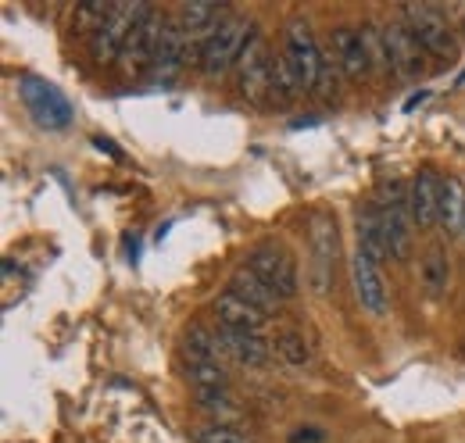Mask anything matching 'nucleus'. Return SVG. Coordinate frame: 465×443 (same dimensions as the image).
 <instances>
[{
	"instance_id": "nucleus-1",
	"label": "nucleus",
	"mask_w": 465,
	"mask_h": 443,
	"mask_svg": "<svg viewBox=\"0 0 465 443\" xmlns=\"http://www.w3.org/2000/svg\"><path fill=\"white\" fill-rule=\"evenodd\" d=\"M272 51H269V44H265V36L258 33V25L251 29V36H247V44H243V51L236 57V86H240V94L247 97V104H265V101H272Z\"/></svg>"
},
{
	"instance_id": "nucleus-2",
	"label": "nucleus",
	"mask_w": 465,
	"mask_h": 443,
	"mask_svg": "<svg viewBox=\"0 0 465 443\" xmlns=\"http://www.w3.org/2000/svg\"><path fill=\"white\" fill-rule=\"evenodd\" d=\"M398 18L408 25V33L422 47V54L444 57V61L459 57V40L433 4H405V7H398Z\"/></svg>"
},
{
	"instance_id": "nucleus-3",
	"label": "nucleus",
	"mask_w": 465,
	"mask_h": 443,
	"mask_svg": "<svg viewBox=\"0 0 465 443\" xmlns=\"http://www.w3.org/2000/svg\"><path fill=\"white\" fill-rule=\"evenodd\" d=\"M283 57L291 64L293 79L301 90H319V79H322V68H326V54L312 33V25L304 18H293L287 22V33H283Z\"/></svg>"
},
{
	"instance_id": "nucleus-4",
	"label": "nucleus",
	"mask_w": 465,
	"mask_h": 443,
	"mask_svg": "<svg viewBox=\"0 0 465 443\" xmlns=\"http://www.w3.org/2000/svg\"><path fill=\"white\" fill-rule=\"evenodd\" d=\"M251 29H254V22L230 15L212 36H204V40L197 44V57H193L197 68H201L204 75H223L226 68H232L240 51H243V44H247V36H251Z\"/></svg>"
},
{
	"instance_id": "nucleus-5",
	"label": "nucleus",
	"mask_w": 465,
	"mask_h": 443,
	"mask_svg": "<svg viewBox=\"0 0 465 443\" xmlns=\"http://www.w3.org/2000/svg\"><path fill=\"white\" fill-rule=\"evenodd\" d=\"M162 29H165V15H162L158 7H151V4H140L136 22H133L129 40H125V51H122V68H125L129 75L151 72L158 40H162Z\"/></svg>"
},
{
	"instance_id": "nucleus-6",
	"label": "nucleus",
	"mask_w": 465,
	"mask_h": 443,
	"mask_svg": "<svg viewBox=\"0 0 465 443\" xmlns=\"http://www.w3.org/2000/svg\"><path fill=\"white\" fill-rule=\"evenodd\" d=\"M18 94H22V104L33 114L36 125H44V129H68L72 125V104L54 83H47L40 75H22Z\"/></svg>"
},
{
	"instance_id": "nucleus-7",
	"label": "nucleus",
	"mask_w": 465,
	"mask_h": 443,
	"mask_svg": "<svg viewBox=\"0 0 465 443\" xmlns=\"http://www.w3.org/2000/svg\"><path fill=\"white\" fill-rule=\"evenodd\" d=\"M247 269L262 279L280 300H291V297H297V290H301V279H297L293 258L283 251V247H276V243H262V247H254L251 258H247Z\"/></svg>"
},
{
	"instance_id": "nucleus-8",
	"label": "nucleus",
	"mask_w": 465,
	"mask_h": 443,
	"mask_svg": "<svg viewBox=\"0 0 465 443\" xmlns=\"http://www.w3.org/2000/svg\"><path fill=\"white\" fill-rule=\"evenodd\" d=\"M351 286H354L358 304H361L372 319H383V315L391 311V297H387L383 272H380V265H376L361 247L351 254Z\"/></svg>"
},
{
	"instance_id": "nucleus-9",
	"label": "nucleus",
	"mask_w": 465,
	"mask_h": 443,
	"mask_svg": "<svg viewBox=\"0 0 465 443\" xmlns=\"http://www.w3.org/2000/svg\"><path fill=\"white\" fill-rule=\"evenodd\" d=\"M136 11H140V4H112L108 22H104V25L97 29V36L90 40V57H94L97 64L122 61L129 29H133V22H136Z\"/></svg>"
},
{
	"instance_id": "nucleus-10",
	"label": "nucleus",
	"mask_w": 465,
	"mask_h": 443,
	"mask_svg": "<svg viewBox=\"0 0 465 443\" xmlns=\"http://www.w3.org/2000/svg\"><path fill=\"white\" fill-rule=\"evenodd\" d=\"M380 33H383V47H387V68H391L398 79H415V75L422 72V57H419L422 47L411 40L405 22L394 18V22L380 25Z\"/></svg>"
},
{
	"instance_id": "nucleus-11",
	"label": "nucleus",
	"mask_w": 465,
	"mask_h": 443,
	"mask_svg": "<svg viewBox=\"0 0 465 443\" xmlns=\"http://www.w3.org/2000/svg\"><path fill=\"white\" fill-rule=\"evenodd\" d=\"M333 61L341 64V72L348 75L351 83L365 79L372 72V51H369L365 29H358V25H337L333 29Z\"/></svg>"
},
{
	"instance_id": "nucleus-12",
	"label": "nucleus",
	"mask_w": 465,
	"mask_h": 443,
	"mask_svg": "<svg viewBox=\"0 0 465 443\" xmlns=\"http://www.w3.org/2000/svg\"><path fill=\"white\" fill-rule=\"evenodd\" d=\"M440 186L444 179L433 168H419L415 179L408 182V204H411V222L419 229H433L440 222Z\"/></svg>"
},
{
	"instance_id": "nucleus-13",
	"label": "nucleus",
	"mask_w": 465,
	"mask_h": 443,
	"mask_svg": "<svg viewBox=\"0 0 465 443\" xmlns=\"http://www.w3.org/2000/svg\"><path fill=\"white\" fill-rule=\"evenodd\" d=\"M215 340L223 354H230L236 365H247V369H262L272 358V340H265L262 332H236L219 326Z\"/></svg>"
},
{
	"instance_id": "nucleus-14",
	"label": "nucleus",
	"mask_w": 465,
	"mask_h": 443,
	"mask_svg": "<svg viewBox=\"0 0 465 443\" xmlns=\"http://www.w3.org/2000/svg\"><path fill=\"white\" fill-rule=\"evenodd\" d=\"M173 18L179 22V29L186 36H212L226 18H230V7L223 4H212V0H186L173 11Z\"/></svg>"
},
{
	"instance_id": "nucleus-15",
	"label": "nucleus",
	"mask_w": 465,
	"mask_h": 443,
	"mask_svg": "<svg viewBox=\"0 0 465 443\" xmlns=\"http://www.w3.org/2000/svg\"><path fill=\"white\" fill-rule=\"evenodd\" d=\"M212 311H215V319H219L223 330H236V332H262L265 330V322H269L265 311H258L254 304L240 300L236 293H230V290L219 293V297L212 300Z\"/></svg>"
},
{
	"instance_id": "nucleus-16",
	"label": "nucleus",
	"mask_w": 465,
	"mask_h": 443,
	"mask_svg": "<svg viewBox=\"0 0 465 443\" xmlns=\"http://www.w3.org/2000/svg\"><path fill=\"white\" fill-rule=\"evenodd\" d=\"M186 54H190V36L179 29V22H175L173 15H165V29H162V40H158L151 72L162 75V79H173L175 72L186 64Z\"/></svg>"
},
{
	"instance_id": "nucleus-17",
	"label": "nucleus",
	"mask_w": 465,
	"mask_h": 443,
	"mask_svg": "<svg viewBox=\"0 0 465 443\" xmlns=\"http://www.w3.org/2000/svg\"><path fill=\"white\" fill-rule=\"evenodd\" d=\"M333 251H337V225L330 215H315L312 222V254H315V290H330V272H333Z\"/></svg>"
},
{
	"instance_id": "nucleus-18",
	"label": "nucleus",
	"mask_w": 465,
	"mask_h": 443,
	"mask_svg": "<svg viewBox=\"0 0 465 443\" xmlns=\"http://www.w3.org/2000/svg\"><path fill=\"white\" fill-rule=\"evenodd\" d=\"M358 247L380 265L387 254H391V243H387V225H383V212L380 204L365 208V215L358 219Z\"/></svg>"
},
{
	"instance_id": "nucleus-19",
	"label": "nucleus",
	"mask_w": 465,
	"mask_h": 443,
	"mask_svg": "<svg viewBox=\"0 0 465 443\" xmlns=\"http://www.w3.org/2000/svg\"><path fill=\"white\" fill-rule=\"evenodd\" d=\"M230 293H236V297H240V300H247V304H254L258 311H272V308H276V300H280V297H276L262 279L251 272V269H236V272H232Z\"/></svg>"
},
{
	"instance_id": "nucleus-20",
	"label": "nucleus",
	"mask_w": 465,
	"mask_h": 443,
	"mask_svg": "<svg viewBox=\"0 0 465 443\" xmlns=\"http://www.w3.org/2000/svg\"><path fill=\"white\" fill-rule=\"evenodd\" d=\"M440 225L448 232H462L465 225V186L459 175H448L440 186Z\"/></svg>"
},
{
	"instance_id": "nucleus-21",
	"label": "nucleus",
	"mask_w": 465,
	"mask_h": 443,
	"mask_svg": "<svg viewBox=\"0 0 465 443\" xmlns=\"http://www.w3.org/2000/svg\"><path fill=\"white\" fill-rule=\"evenodd\" d=\"M108 15H112V4H104V0H83V4H75V7H72L68 29H72L75 36L94 40V36H97V29L108 22Z\"/></svg>"
},
{
	"instance_id": "nucleus-22",
	"label": "nucleus",
	"mask_w": 465,
	"mask_h": 443,
	"mask_svg": "<svg viewBox=\"0 0 465 443\" xmlns=\"http://www.w3.org/2000/svg\"><path fill=\"white\" fill-rule=\"evenodd\" d=\"M422 286L430 297H444L451 286V265H448V254L440 247H430L422 254Z\"/></svg>"
},
{
	"instance_id": "nucleus-23",
	"label": "nucleus",
	"mask_w": 465,
	"mask_h": 443,
	"mask_svg": "<svg viewBox=\"0 0 465 443\" xmlns=\"http://www.w3.org/2000/svg\"><path fill=\"white\" fill-rule=\"evenodd\" d=\"M272 354H276L287 369H304V365L312 361V347H308V340H304L301 332H280V336L272 340Z\"/></svg>"
},
{
	"instance_id": "nucleus-24",
	"label": "nucleus",
	"mask_w": 465,
	"mask_h": 443,
	"mask_svg": "<svg viewBox=\"0 0 465 443\" xmlns=\"http://www.w3.org/2000/svg\"><path fill=\"white\" fill-rule=\"evenodd\" d=\"M183 343H186V354H190V361H219V340H215V332L204 330V326H190L186 336H183Z\"/></svg>"
},
{
	"instance_id": "nucleus-25",
	"label": "nucleus",
	"mask_w": 465,
	"mask_h": 443,
	"mask_svg": "<svg viewBox=\"0 0 465 443\" xmlns=\"http://www.w3.org/2000/svg\"><path fill=\"white\" fill-rule=\"evenodd\" d=\"M297 94H301V86H297V79H293L287 57L276 54L272 57V101H276V104H291Z\"/></svg>"
},
{
	"instance_id": "nucleus-26",
	"label": "nucleus",
	"mask_w": 465,
	"mask_h": 443,
	"mask_svg": "<svg viewBox=\"0 0 465 443\" xmlns=\"http://www.w3.org/2000/svg\"><path fill=\"white\" fill-rule=\"evenodd\" d=\"M186 379H190L197 389H226L230 387V379H226V372H223L219 361H190Z\"/></svg>"
},
{
	"instance_id": "nucleus-27",
	"label": "nucleus",
	"mask_w": 465,
	"mask_h": 443,
	"mask_svg": "<svg viewBox=\"0 0 465 443\" xmlns=\"http://www.w3.org/2000/svg\"><path fill=\"white\" fill-rule=\"evenodd\" d=\"M193 443H251V437H243L240 429H232L226 422H212V426H197L190 433Z\"/></svg>"
},
{
	"instance_id": "nucleus-28",
	"label": "nucleus",
	"mask_w": 465,
	"mask_h": 443,
	"mask_svg": "<svg viewBox=\"0 0 465 443\" xmlns=\"http://www.w3.org/2000/svg\"><path fill=\"white\" fill-rule=\"evenodd\" d=\"M197 404L204 411H223V415H236V404L230 397V387L226 389H197Z\"/></svg>"
},
{
	"instance_id": "nucleus-29",
	"label": "nucleus",
	"mask_w": 465,
	"mask_h": 443,
	"mask_svg": "<svg viewBox=\"0 0 465 443\" xmlns=\"http://www.w3.org/2000/svg\"><path fill=\"white\" fill-rule=\"evenodd\" d=\"M337 83H341V64L326 57V68H322V79H319V94L322 97H333L337 94Z\"/></svg>"
},
{
	"instance_id": "nucleus-30",
	"label": "nucleus",
	"mask_w": 465,
	"mask_h": 443,
	"mask_svg": "<svg viewBox=\"0 0 465 443\" xmlns=\"http://www.w3.org/2000/svg\"><path fill=\"white\" fill-rule=\"evenodd\" d=\"M462 236H465V225H462Z\"/></svg>"
}]
</instances>
